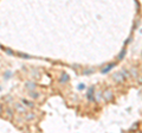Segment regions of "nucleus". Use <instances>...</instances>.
<instances>
[{
  "label": "nucleus",
  "mask_w": 142,
  "mask_h": 133,
  "mask_svg": "<svg viewBox=\"0 0 142 133\" xmlns=\"http://www.w3.org/2000/svg\"><path fill=\"white\" fill-rule=\"evenodd\" d=\"M0 113H1V105H0Z\"/></svg>",
  "instance_id": "1"
}]
</instances>
